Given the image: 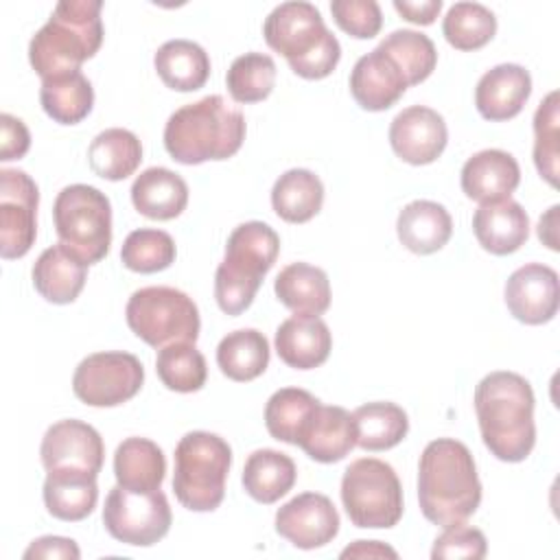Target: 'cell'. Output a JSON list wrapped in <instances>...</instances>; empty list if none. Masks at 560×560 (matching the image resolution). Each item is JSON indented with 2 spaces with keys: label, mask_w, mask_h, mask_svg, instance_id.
I'll return each instance as SVG.
<instances>
[{
  "label": "cell",
  "mask_w": 560,
  "mask_h": 560,
  "mask_svg": "<svg viewBox=\"0 0 560 560\" xmlns=\"http://www.w3.org/2000/svg\"><path fill=\"white\" fill-rule=\"evenodd\" d=\"M46 472L42 494L50 516L74 523L92 514L98 501L96 472L77 468H55Z\"/></svg>",
  "instance_id": "obj_24"
},
{
  "label": "cell",
  "mask_w": 560,
  "mask_h": 560,
  "mask_svg": "<svg viewBox=\"0 0 560 560\" xmlns=\"http://www.w3.org/2000/svg\"><path fill=\"white\" fill-rule=\"evenodd\" d=\"M59 243L83 262H101L112 245V203L105 192L88 184L66 186L52 206Z\"/></svg>",
  "instance_id": "obj_8"
},
{
  "label": "cell",
  "mask_w": 560,
  "mask_h": 560,
  "mask_svg": "<svg viewBox=\"0 0 560 560\" xmlns=\"http://www.w3.org/2000/svg\"><path fill=\"white\" fill-rule=\"evenodd\" d=\"M262 35L302 79H326L341 59L339 39L326 28L319 9L304 0L278 4L267 15Z\"/></svg>",
  "instance_id": "obj_5"
},
{
  "label": "cell",
  "mask_w": 560,
  "mask_h": 560,
  "mask_svg": "<svg viewBox=\"0 0 560 560\" xmlns=\"http://www.w3.org/2000/svg\"><path fill=\"white\" fill-rule=\"evenodd\" d=\"M330 13L335 24L357 39H372L383 26V13L374 0H332Z\"/></svg>",
  "instance_id": "obj_44"
},
{
  "label": "cell",
  "mask_w": 560,
  "mask_h": 560,
  "mask_svg": "<svg viewBox=\"0 0 560 560\" xmlns=\"http://www.w3.org/2000/svg\"><path fill=\"white\" fill-rule=\"evenodd\" d=\"M472 232L486 252L508 256L525 245L529 236V217L514 199L479 203L472 214Z\"/></svg>",
  "instance_id": "obj_22"
},
{
  "label": "cell",
  "mask_w": 560,
  "mask_h": 560,
  "mask_svg": "<svg viewBox=\"0 0 560 560\" xmlns=\"http://www.w3.org/2000/svg\"><path fill=\"white\" fill-rule=\"evenodd\" d=\"M488 551V542L481 529L470 525H451L444 527V532L433 540L431 558L444 560V558H472L479 560Z\"/></svg>",
  "instance_id": "obj_45"
},
{
  "label": "cell",
  "mask_w": 560,
  "mask_h": 560,
  "mask_svg": "<svg viewBox=\"0 0 560 560\" xmlns=\"http://www.w3.org/2000/svg\"><path fill=\"white\" fill-rule=\"evenodd\" d=\"M518 182L521 168L516 158L501 149H483L462 166V190L477 203L510 199Z\"/></svg>",
  "instance_id": "obj_20"
},
{
  "label": "cell",
  "mask_w": 560,
  "mask_h": 560,
  "mask_svg": "<svg viewBox=\"0 0 560 560\" xmlns=\"http://www.w3.org/2000/svg\"><path fill=\"white\" fill-rule=\"evenodd\" d=\"M101 0H61L28 44L31 68L44 79L81 70L103 44Z\"/></svg>",
  "instance_id": "obj_4"
},
{
  "label": "cell",
  "mask_w": 560,
  "mask_h": 560,
  "mask_svg": "<svg viewBox=\"0 0 560 560\" xmlns=\"http://www.w3.org/2000/svg\"><path fill=\"white\" fill-rule=\"evenodd\" d=\"M394 9L407 20V22H413V24H420V26H429L435 22V18L440 15L442 11V0H420V2H413V0H394Z\"/></svg>",
  "instance_id": "obj_48"
},
{
  "label": "cell",
  "mask_w": 560,
  "mask_h": 560,
  "mask_svg": "<svg viewBox=\"0 0 560 560\" xmlns=\"http://www.w3.org/2000/svg\"><path fill=\"white\" fill-rule=\"evenodd\" d=\"M398 241L413 254H433L442 249L453 234V219L448 210L429 199L407 203L396 219Z\"/></svg>",
  "instance_id": "obj_27"
},
{
  "label": "cell",
  "mask_w": 560,
  "mask_h": 560,
  "mask_svg": "<svg viewBox=\"0 0 560 560\" xmlns=\"http://www.w3.org/2000/svg\"><path fill=\"white\" fill-rule=\"evenodd\" d=\"M409 88L402 70L378 46L359 57L350 72V94L368 112L389 109Z\"/></svg>",
  "instance_id": "obj_18"
},
{
  "label": "cell",
  "mask_w": 560,
  "mask_h": 560,
  "mask_svg": "<svg viewBox=\"0 0 560 560\" xmlns=\"http://www.w3.org/2000/svg\"><path fill=\"white\" fill-rule=\"evenodd\" d=\"M341 558H398V553L378 540H357L341 551Z\"/></svg>",
  "instance_id": "obj_49"
},
{
  "label": "cell",
  "mask_w": 560,
  "mask_h": 560,
  "mask_svg": "<svg viewBox=\"0 0 560 560\" xmlns=\"http://www.w3.org/2000/svg\"><path fill=\"white\" fill-rule=\"evenodd\" d=\"M298 446L319 464L341 462L357 446L352 413L339 405H319Z\"/></svg>",
  "instance_id": "obj_25"
},
{
  "label": "cell",
  "mask_w": 560,
  "mask_h": 560,
  "mask_svg": "<svg viewBox=\"0 0 560 560\" xmlns=\"http://www.w3.org/2000/svg\"><path fill=\"white\" fill-rule=\"evenodd\" d=\"M341 503L350 523L361 529H389L405 510L396 470L376 457L354 459L343 470Z\"/></svg>",
  "instance_id": "obj_9"
},
{
  "label": "cell",
  "mask_w": 560,
  "mask_h": 560,
  "mask_svg": "<svg viewBox=\"0 0 560 560\" xmlns=\"http://www.w3.org/2000/svg\"><path fill=\"white\" fill-rule=\"evenodd\" d=\"M276 298L298 315H322L330 306V282L324 269L291 262L276 276Z\"/></svg>",
  "instance_id": "obj_28"
},
{
  "label": "cell",
  "mask_w": 560,
  "mask_h": 560,
  "mask_svg": "<svg viewBox=\"0 0 560 560\" xmlns=\"http://www.w3.org/2000/svg\"><path fill=\"white\" fill-rule=\"evenodd\" d=\"M276 532L298 549H317L339 534V514L319 492H302L278 508Z\"/></svg>",
  "instance_id": "obj_14"
},
{
  "label": "cell",
  "mask_w": 560,
  "mask_h": 560,
  "mask_svg": "<svg viewBox=\"0 0 560 560\" xmlns=\"http://www.w3.org/2000/svg\"><path fill=\"white\" fill-rule=\"evenodd\" d=\"M131 203L147 219L171 221L186 210L188 184L171 168H144L131 184Z\"/></svg>",
  "instance_id": "obj_26"
},
{
  "label": "cell",
  "mask_w": 560,
  "mask_h": 560,
  "mask_svg": "<svg viewBox=\"0 0 560 560\" xmlns=\"http://www.w3.org/2000/svg\"><path fill=\"white\" fill-rule=\"evenodd\" d=\"M155 372L164 387L179 394L199 392L208 378L206 357L195 348V343H168L158 350Z\"/></svg>",
  "instance_id": "obj_38"
},
{
  "label": "cell",
  "mask_w": 560,
  "mask_h": 560,
  "mask_svg": "<svg viewBox=\"0 0 560 560\" xmlns=\"http://www.w3.org/2000/svg\"><path fill=\"white\" fill-rule=\"evenodd\" d=\"M298 477L295 462L280 451L258 448L254 451L243 466V488L258 503H276L284 497Z\"/></svg>",
  "instance_id": "obj_31"
},
{
  "label": "cell",
  "mask_w": 560,
  "mask_h": 560,
  "mask_svg": "<svg viewBox=\"0 0 560 560\" xmlns=\"http://www.w3.org/2000/svg\"><path fill=\"white\" fill-rule=\"evenodd\" d=\"M144 383V368L131 352L112 350L85 357L72 376L74 396L90 407H118Z\"/></svg>",
  "instance_id": "obj_12"
},
{
  "label": "cell",
  "mask_w": 560,
  "mask_h": 560,
  "mask_svg": "<svg viewBox=\"0 0 560 560\" xmlns=\"http://www.w3.org/2000/svg\"><path fill=\"white\" fill-rule=\"evenodd\" d=\"M418 501L440 527L466 523L481 503V481L468 446L453 438L429 442L418 462Z\"/></svg>",
  "instance_id": "obj_1"
},
{
  "label": "cell",
  "mask_w": 560,
  "mask_h": 560,
  "mask_svg": "<svg viewBox=\"0 0 560 560\" xmlns=\"http://www.w3.org/2000/svg\"><path fill=\"white\" fill-rule=\"evenodd\" d=\"M153 66L162 83L175 92H195L210 77L208 52L190 39L164 42L153 57Z\"/></svg>",
  "instance_id": "obj_30"
},
{
  "label": "cell",
  "mask_w": 560,
  "mask_h": 560,
  "mask_svg": "<svg viewBox=\"0 0 560 560\" xmlns=\"http://www.w3.org/2000/svg\"><path fill=\"white\" fill-rule=\"evenodd\" d=\"M171 523V505L162 490L131 492L116 483L105 497L103 525L118 542L151 547L168 534Z\"/></svg>",
  "instance_id": "obj_11"
},
{
  "label": "cell",
  "mask_w": 560,
  "mask_h": 560,
  "mask_svg": "<svg viewBox=\"0 0 560 560\" xmlns=\"http://www.w3.org/2000/svg\"><path fill=\"white\" fill-rule=\"evenodd\" d=\"M33 558H44V560H79L81 558V549L72 538H63V536H42L35 538L28 549L24 551V560H33Z\"/></svg>",
  "instance_id": "obj_47"
},
{
  "label": "cell",
  "mask_w": 560,
  "mask_h": 560,
  "mask_svg": "<svg viewBox=\"0 0 560 560\" xmlns=\"http://www.w3.org/2000/svg\"><path fill=\"white\" fill-rule=\"evenodd\" d=\"M503 295L508 311L521 324H547L558 313V273L542 262H527L508 278Z\"/></svg>",
  "instance_id": "obj_17"
},
{
  "label": "cell",
  "mask_w": 560,
  "mask_h": 560,
  "mask_svg": "<svg viewBox=\"0 0 560 560\" xmlns=\"http://www.w3.org/2000/svg\"><path fill=\"white\" fill-rule=\"evenodd\" d=\"M28 147H31V133L26 125L20 118L4 112L0 116V160L2 162L20 160L26 155Z\"/></svg>",
  "instance_id": "obj_46"
},
{
  "label": "cell",
  "mask_w": 560,
  "mask_h": 560,
  "mask_svg": "<svg viewBox=\"0 0 560 560\" xmlns=\"http://www.w3.org/2000/svg\"><path fill=\"white\" fill-rule=\"evenodd\" d=\"M175 241L158 228H140L127 234L120 247V260L129 271L155 273L175 262Z\"/></svg>",
  "instance_id": "obj_42"
},
{
  "label": "cell",
  "mask_w": 560,
  "mask_h": 560,
  "mask_svg": "<svg viewBox=\"0 0 560 560\" xmlns=\"http://www.w3.org/2000/svg\"><path fill=\"white\" fill-rule=\"evenodd\" d=\"M378 48L396 61L409 85H418L429 79L438 63V50L433 42L420 31L398 28L389 33L378 44Z\"/></svg>",
  "instance_id": "obj_39"
},
{
  "label": "cell",
  "mask_w": 560,
  "mask_h": 560,
  "mask_svg": "<svg viewBox=\"0 0 560 560\" xmlns=\"http://www.w3.org/2000/svg\"><path fill=\"white\" fill-rule=\"evenodd\" d=\"M125 317L131 332L158 350L179 341L195 343L201 328L199 308L192 298L173 287L133 291Z\"/></svg>",
  "instance_id": "obj_10"
},
{
  "label": "cell",
  "mask_w": 560,
  "mask_h": 560,
  "mask_svg": "<svg viewBox=\"0 0 560 560\" xmlns=\"http://www.w3.org/2000/svg\"><path fill=\"white\" fill-rule=\"evenodd\" d=\"M276 352L293 370L319 368L332 348V335L319 315H291L276 330Z\"/></svg>",
  "instance_id": "obj_21"
},
{
  "label": "cell",
  "mask_w": 560,
  "mask_h": 560,
  "mask_svg": "<svg viewBox=\"0 0 560 560\" xmlns=\"http://www.w3.org/2000/svg\"><path fill=\"white\" fill-rule=\"evenodd\" d=\"M357 446L363 451H387L400 444L409 431V418L402 407L387 400L365 402L352 411Z\"/></svg>",
  "instance_id": "obj_36"
},
{
  "label": "cell",
  "mask_w": 560,
  "mask_h": 560,
  "mask_svg": "<svg viewBox=\"0 0 560 560\" xmlns=\"http://www.w3.org/2000/svg\"><path fill=\"white\" fill-rule=\"evenodd\" d=\"M475 413L486 448L501 462H523L536 444L534 392L516 372H490L475 387Z\"/></svg>",
  "instance_id": "obj_2"
},
{
  "label": "cell",
  "mask_w": 560,
  "mask_h": 560,
  "mask_svg": "<svg viewBox=\"0 0 560 560\" xmlns=\"http://www.w3.org/2000/svg\"><path fill=\"white\" fill-rule=\"evenodd\" d=\"M39 455L46 470L77 468L98 475L105 459V446L101 433L92 424L68 418L48 427L42 438Z\"/></svg>",
  "instance_id": "obj_16"
},
{
  "label": "cell",
  "mask_w": 560,
  "mask_h": 560,
  "mask_svg": "<svg viewBox=\"0 0 560 560\" xmlns=\"http://www.w3.org/2000/svg\"><path fill=\"white\" fill-rule=\"evenodd\" d=\"M322 400L300 387L273 392L265 405V427L273 440L298 446Z\"/></svg>",
  "instance_id": "obj_32"
},
{
  "label": "cell",
  "mask_w": 560,
  "mask_h": 560,
  "mask_svg": "<svg viewBox=\"0 0 560 560\" xmlns=\"http://www.w3.org/2000/svg\"><path fill=\"white\" fill-rule=\"evenodd\" d=\"M276 61L265 52H245L236 57L225 74V85L236 103L249 105L265 101L276 85Z\"/></svg>",
  "instance_id": "obj_41"
},
{
  "label": "cell",
  "mask_w": 560,
  "mask_h": 560,
  "mask_svg": "<svg viewBox=\"0 0 560 560\" xmlns=\"http://www.w3.org/2000/svg\"><path fill=\"white\" fill-rule=\"evenodd\" d=\"M88 262H83L66 245L57 243L39 254L33 265L35 291L52 304H70L79 298L88 280Z\"/></svg>",
  "instance_id": "obj_23"
},
{
  "label": "cell",
  "mask_w": 560,
  "mask_h": 560,
  "mask_svg": "<svg viewBox=\"0 0 560 560\" xmlns=\"http://www.w3.org/2000/svg\"><path fill=\"white\" fill-rule=\"evenodd\" d=\"M442 33L453 48L477 50L494 37L497 18L479 2H455L444 15Z\"/></svg>",
  "instance_id": "obj_40"
},
{
  "label": "cell",
  "mask_w": 560,
  "mask_h": 560,
  "mask_svg": "<svg viewBox=\"0 0 560 560\" xmlns=\"http://www.w3.org/2000/svg\"><path fill=\"white\" fill-rule=\"evenodd\" d=\"M558 210L560 206H551L538 221V238L553 252H558V236H556V225H558Z\"/></svg>",
  "instance_id": "obj_50"
},
{
  "label": "cell",
  "mask_w": 560,
  "mask_h": 560,
  "mask_svg": "<svg viewBox=\"0 0 560 560\" xmlns=\"http://www.w3.org/2000/svg\"><path fill=\"white\" fill-rule=\"evenodd\" d=\"M245 140V116L221 94L175 109L164 127V149L186 166L232 158Z\"/></svg>",
  "instance_id": "obj_3"
},
{
  "label": "cell",
  "mask_w": 560,
  "mask_h": 560,
  "mask_svg": "<svg viewBox=\"0 0 560 560\" xmlns=\"http://www.w3.org/2000/svg\"><path fill=\"white\" fill-rule=\"evenodd\" d=\"M42 109L59 125H77L94 107V90L90 79L77 70L70 74L44 79L39 88Z\"/></svg>",
  "instance_id": "obj_37"
},
{
  "label": "cell",
  "mask_w": 560,
  "mask_h": 560,
  "mask_svg": "<svg viewBox=\"0 0 560 560\" xmlns=\"http://www.w3.org/2000/svg\"><path fill=\"white\" fill-rule=\"evenodd\" d=\"M558 92H549L534 114V164L549 186H558Z\"/></svg>",
  "instance_id": "obj_43"
},
{
  "label": "cell",
  "mask_w": 560,
  "mask_h": 560,
  "mask_svg": "<svg viewBox=\"0 0 560 560\" xmlns=\"http://www.w3.org/2000/svg\"><path fill=\"white\" fill-rule=\"evenodd\" d=\"M278 252L280 236L262 221H247L232 230L214 273V300L225 315H241L252 306Z\"/></svg>",
  "instance_id": "obj_6"
},
{
  "label": "cell",
  "mask_w": 560,
  "mask_h": 560,
  "mask_svg": "<svg viewBox=\"0 0 560 560\" xmlns=\"http://www.w3.org/2000/svg\"><path fill=\"white\" fill-rule=\"evenodd\" d=\"M39 190L20 168L0 171V254L4 260L22 258L37 236Z\"/></svg>",
  "instance_id": "obj_13"
},
{
  "label": "cell",
  "mask_w": 560,
  "mask_h": 560,
  "mask_svg": "<svg viewBox=\"0 0 560 560\" xmlns=\"http://www.w3.org/2000/svg\"><path fill=\"white\" fill-rule=\"evenodd\" d=\"M532 94V77L518 63H499L481 74L475 88L477 112L492 122L521 114Z\"/></svg>",
  "instance_id": "obj_19"
},
{
  "label": "cell",
  "mask_w": 560,
  "mask_h": 560,
  "mask_svg": "<svg viewBox=\"0 0 560 560\" xmlns=\"http://www.w3.org/2000/svg\"><path fill=\"white\" fill-rule=\"evenodd\" d=\"M448 142V129L435 109L411 105L396 114L389 125V144L394 153L413 166L435 162Z\"/></svg>",
  "instance_id": "obj_15"
},
{
  "label": "cell",
  "mask_w": 560,
  "mask_h": 560,
  "mask_svg": "<svg viewBox=\"0 0 560 560\" xmlns=\"http://www.w3.org/2000/svg\"><path fill=\"white\" fill-rule=\"evenodd\" d=\"M324 203V184L308 168H291L282 173L271 188L273 212L287 223L311 221Z\"/></svg>",
  "instance_id": "obj_33"
},
{
  "label": "cell",
  "mask_w": 560,
  "mask_h": 560,
  "mask_svg": "<svg viewBox=\"0 0 560 560\" xmlns=\"http://www.w3.org/2000/svg\"><path fill=\"white\" fill-rule=\"evenodd\" d=\"M217 365L230 381L247 383L258 378L269 365V341L256 328L228 332L217 346Z\"/></svg>",
  "instance_id": "obj_34"
},
{
  "label": "cell",
  "mask_w": 560,
  "mask_h": 560,
  "mask_svg": "<svg viewBox=\"0 0 560 560\" xmlns=\"http://www.w3.org/2000/svg\"><path fill=\"white\" fill-rule=\"evenodd\" d=\"M230 444L210 431H190L175 446L173 492L190 512H212L225 497Z\"/></svg>",
  "instance_id": "obj_7"
},
{
  "label": "cell",
  "mask_w": 560,
  "mask_h": 560,
  "mask_svg": "<svg viewBox=\"0 0 560 560\" xmlns=\"http://www.w3.org/2000/svg\"><path fill=\"white\" fill-rule=\"evenodd\" d=\"M114 475L131 492H153L164 481L166 457L153 440L127 438L114 453Z\"/></svg>",
  "instance_id": "obj_29"
},
{
  "label": "cell",
  "mask_w": 560,
  "mask_h": 560,
  "mask_svg": "<svg viewBox=\"0 0 560 560\" xmlns=\"http://www.w3.org/2000/svg\"><path fill=\"white\" fill-rule=\"evenodd\" d=\"M90 168L109 182H120L136 173L142 162V144L138 136L122 127L101 131L88 147Z\"/></svg>",
  "instance_id": "obj_35"
}]
</instances>
